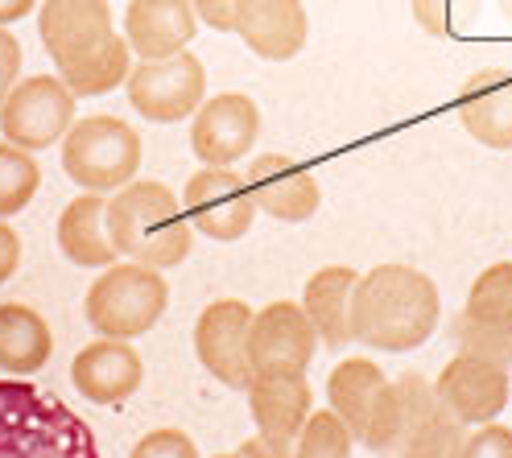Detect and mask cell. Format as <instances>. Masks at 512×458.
<instances>
[{"label":"cell","mask_w":512,"mask_h":458,"mask_svg":"<svg viewBox=\"0 0 512 458\" xmlns=\"http://www.w3.org/2000/svg\"><path fill=\"white\" fill-rule=\"evenodd\" d=\"M438 285L413 265H376L351 293V343L413 351L438 331Z\"/></svg>","instance_id":"cell-1"},{"label":"cell","mask_w":512,"mask_h":458,"mask_svg":"<svg viewBox=\"0 0 512 458\" xmlns=\"http://www.w3.org/2000/svg\"><path fill=\"white\" fill-rule=\"evenodd\" d=\"M108 236L120 256L149 269H174L190 256V227L178 194L162 182H128L108 199Z\"/></svg>","instance_id":"cell-2"},{"label":"cell","mask_w":512,"mask_h":458,"mask_svg":"<svg viewBox=\"0 0 512 458\" xmlns=\"http://www.w3.org/2000/svg\"><path fill=\"white\" fill-rule=\"evenodd\" d=\"M0 458H104L87 421L25 380H0Z\"/></svg>","instance_id":"cell-3"},{"label":"cell","mask_w":512,"mask_h":458,"mask_svg":"<svg viewBox=\"0 0 512 458\" xmlns=\"http://www.w3.org/2000/svg\"><path fill=\"white\" fill-rule=\"evenodd\" d=\"M327 397L356 442H364L376 454L397 450L401 425H405V405H401L397 384L380 372V364H372L364 355L343 359L327 380Z\"/></svg>","instance_id":"cell-4"},{"label":"cell","mask_w":512,"mask_h":458,"mask_svg":"<svg viewBox=\"0 0 512 458\" xmlns=\"http://www.w3.org/2000/svg\"><path fill=\"white\" fill-rule=\"evenodd\" d=\"M166 306H170V285L149 265H108L91 281L83 298L91 331L100 339H124V343L149 335L162 322Z\"/></svg>","instance_id":"cell-5"},{"label":"cell","mask_w":512,"mask_h":458,"mask_svg":"<svg viewBox=\"0 0 512 458\" xmlns=\"http://www.w3.org/2000/svg\"><path fill=\"white\" fill-rule=\"evenodd\" d=\"M62 170L83 190H120L141 170V133L120 116H83L62 137Z\"/></svg>","instance_id":"cell-6"},{"label":"cell","mask_w":512,"mask_h":458,"mask_svg":"<svg viewBox=\"0 0 512 458\" xmlns=\"http://www.w3.org/2000/svg\"><path fill=\"white\" fill-rule=\"evenodd\" d=\"M124 95L137 116L153 124L186 120L207 100V67L186 50L170 58H137V67L124 79Z\"/></svg>","instance_id":"cell-7"},{"label":"cell","mask_w":512,"mask_h":458,"mask_svg":"<svg viewBox=\"0 0 512 458\" xmlns=\"http://www.w3.org/2000/svg\"><path fill=\"white\" fill-rule=\"evenodd\" d=\"M75 124V95L58 75L21 79L0 104V133L9 145L38 153L58 145Z\"/></svg>","instance_id":"cell-8"},{"label":"cell","mask_w":512,"mask_h":458,"mask_svg":"<svg viewBox=\"0 0 512 458\" xmlns=\"http://www.w3.org/2000/svg\"><path fill=\"white\" fill-rule=\"evenodd\" d=\"M182 211L195 232H203L207 240H219V244L244 240L256 219L248 182L232 166H203L182 190Z\"/></svg>","instance_id":"cell-9"},{"label":"cell","mask_w":512,"mask_h":458,"mask_svg":"<svg viewBox=\"0 0 512 458\" xmlns=\"http://www.w3.org/2000/svg\"><path fill=\"white\" fill-rule=\"evenodd\" d=\"M318 351V335L298 302H269L252 314L248 364L252 376H306Z\"/></svg>","instance_id":"cell-10"},{"label":"cell","mask_w":512,"mask_h":458,"mask_svg":"<svg viewBox=\"0 0 512 458\" xmlns=\"http://www.w3.org/2000/svg\"><path fill=\"white\" fill-rule=\"evenodd\" d=\"M401 405H405V425L397 438V458H459L467 425L438 401V392L426 376L405 372L397 380Z\"/></svg>","instance_id":"cell-11"},{"label":"cell","mask_w":512,"mask_h":458,"mask_svg":"<svg viewBox=\"0 0 512 458\" xmlns=\"http://www.w3.org/2000/svg\"><path fill=\"white\" fill-rule=\"evenodd\" d=\"M261 137V108L244 91H223L203 100L190 116V149L203 166H236Z\"/></svg>","instance_id":"cell-12"},{"label":"cell","mask_w":512,"mask_h":458,"mask_svg":"<svg viewBox=\"0 0 512 458\" xmlns=\"http://www.w3.org/2000/svg\"><path fill=\"white\" fill-rule=\"evenodd\" d=\"M248 331H252V310L240 298H219L199 314V322H195V355L219 384L248 388V380H252Z\"/></svg>","instance_id":"cell-13"},{"label":"cell","mask_w":512,"mask_h":458,"mask_svg":"<svg viewBox=\"0 0 512 458\" xmlns=\"http://www.w3.org/2000/svg\"><path fill=\"white\" fill-rule=\"evenodd\" d=\"M434 392H438V401L451 409L463 425H488L508 405L512 380H508V368L496 364V359L459 351L451 364L438 372Z\"/></svg>","instance_id":"cell-14"},{"label":"cell","mask_w":512,"mask_h":458,"mask_svg":"<svg viewBox=\"0 0 512 458\" xmlns=\"http://www.w3.org/2000/svg\"><path fill=\"white\" fill-rule=\"evenodd\" d=\"M38 34L58 71L79 67L91 58L116 29H112V9L108 0H42L38 13Z\"/></svg>","instance_id":"cell-15"},{"label":"cell","mask_w":512,"mask_h":458,"mask_svg":"<svg viewBox=\"0 0 512 458\" xmlns=\"http://www.w3.org/2000/svg\"><path fill=\"white\" fill-rule=\"evenodd\" d=\"M244 182L256 211H265L277 223H306L318 211V203H323V190H318L314 174L285 153L252 157Z\"/></svg>","instance_id":"cell-16"},{"label":"cell","mask_w":512,"mask_h":458,"mask_svg":"<svg viewBox=\"0 0 512 458\" xmlns=\"http://www.w3.org/2000/svg\"><path fill=\"white\" fill-rule=\"evenodd\" d=\"M141 380H145V364L137 347L124 339H95L71 364V384L91 405H124L128 397H137Z\"/></svg>","instance_id":"cell-17"},{"label":"cell","mask_w":512,"mask_h":458,"mask_svg":"<svg viewBox=\"0 0 512 458\" xmlns=\"http://www.w3.org/2000/svg\"><path fill=\"white\" fill-rule=\"evenodd\" d=\"M240 42L265 62H290L306 50L310 21L302 0H240L236 29Z\"/></svg>","instance_id":"cell-18"},{"label":"cell","mask_w":512,"mask_h":458,"mask_svg":"<svg viewBox=\"0 0 512 458\" xmlns=\"http://www.w3.org/2000/svg\"><path fill=\"white\" fill-rule=\"evenodd\" d=\"M199 17L190 0H128L124 42L137 58H170L190 46Z\"/></svg>","instance_id":"cell-19"},{"label":"cell","mask_w":512,"mask_h":458,"mask_svg":"<svg viewBox=\"0 0 512 458\" xmlns=\"http://www.w3.org/2000/svg\"><path fill=\"white\" fill-rule=\"evenodd\" d=\"M459 124L488 149H512V75L479 67L459 87Z\"/></svg>","instance_id":"cell-20"},{"label":"cell","mask_w":512,"mask_h":458,"mask_svg":"<svg viewBox=\"0 0 512 458\" xmlns=\"http://www.w3.org/2000/svg\"><path fill=\"white\" fill-rule=\"evenodd\" d=\"M58 252L79 269H108L116 265V244L108 236V199L95 190H83L58 215Z\"/></svg>","instance_id":"cell-21"},{"label":"cell","mask_w":512,"mask_h":458,"mask_svg":"<svg viewBox=\"0 0 512 458\" xmlns=\"http://www.w3.org/2000/svg\"><path fill=\"white\" fill-rule=\"evenodd\" d=\"M244 392H248V409L261 438L294 442L306 417L314 413V392L306 376H252Z\"/></svg>","instance_id":"cell-22"},{"label":"cell","mask_w":512,"mask_h":458,"mask_svg":"<svg viewBox=\"0 0 512 458\" xmlns=\"http://www.w3.org/2000/svg\"><path fill=\"white\" fill-rule=\"evenodd\" d=\"M360 273L347 265H327L318 269L306 289H302V310L314 326L318 343H327L331 351H343L351 343V293H356Z\"/></svg>","instance_id":"cell-23"},{"label":"cell","mask_w":512,"mask_h":458,"mask_svg":"<svg viewBox=\"0 0 512 458\" xmlns=\"http://www.w3.org/2000/svg\"><path fill=\"white\" fill-rule=\"evenodd\" d=\"M50 351H54V335L38 310H29L25 302L0 306V372L34 376L50 364Z\"/></svg>","instance_id":"cell-24"},{"label":"cell","mask_w":512,"mask_h":458,"mask_svg":"<svg viewBox=\"0 0 512 458\" xmlns=\"http://www.w3.org/2000/svg\"><path fill=\"white\" fill-rule=\"evenodd\" d=\"M128 71H133V50L120 34H112L91 58H83L79 67L58 71V79L71 87V95H108L112 87H124Z\"/></svg>","instance_id":"cell-25"},{"label":"cell","mask_w":512,"mask_h":458,"mask_svg":"<svg viewBox=\"0 0 512 458\" xmlns=\"http://www.w3.org/2000/svg\"><path fill=\"white\" fill-rule=\"evenodd\" d=\"M463 314L484 326H496V331H512V260L488 265L475 277Z\"/></svg>","instance_id":"cell-26"},{"label":"cell","mask_w":512,"mask_h":458,"mask_svg":"<svg viewBox=\"0 0 512 458\" xmlns=\"http://www.w3.org/2000/svg\"><path fill=\"white\" fill-rule=\"evenodd\" d=\"M42 186V166L34 153H25L9 141H0V219H9L34 203Z\"/></svg>","instance_id":"cell-27"},{"label":"cell","mask_w":512,"mask_h":458,"mask_svg":"<svg viewBox=\"0 0 512 458\" xmlns=\"http://www.w3.org/2000/svg\"><path fill=\"white\" fill-rule=\"evenodd\" d=\"M351 446L356 438H351L343 417L335 409H318L294 438V458H351Z\"/></svg>","instance_id":"cell-28"},{"label":"cell","mask_w":512,"mask_h":458,"mask_svg":"<svg viewBox=\"0 0 512 458\" xmlns=\"http://www.w3.org/2000/svg\"><path fill=\"white\" fill-rule=\"evenodd\" d=\"M413 21L430 38H459L479 21L484 0H409Z\"/></svg>","instance_id":"cell-29"},{"label":"cell","mask_w":512,"mask_h":458,"mask_svg":"<svg viewBox=\"0 0 512 458\" xmlns=\"http://www.w3.org/2000/svg\"><path fill=\"white\" fill-rule=\"evenodd\" d=\"M451 339L467 355H484V359H496V364L512 368V331H496V326H484L459 310L451 322Z\"/></svg>","instance_id":"cell-30"},{"label":"cell","mask_w":512,"mask_h":458,"mask_svg":"<svg viewBox=\"0 0 512 458\" xmlns=\"http://www.w3.org/2000/svg\"><path fill=\"white\" fill-rule=\"evenodd\" d=\"M459 458H512V430H504L500 421L479 425V430L463 434Z\"/></svg>","instance_id":"cell-31"},{"label":"cell","mask_w":512,"mask_h":458,"mask_svg":"<svg viewBox=\"0 0 512 458\" xmlns=\"http://www.w3.org/2000/svg\"><path fill=\"white\" fill-rule=\"evenodd\" d=\"M128 458H199V446L182 430H153L133 446Z\"/></svg>","instance_id":"cell-32"},{"label":"cell","mask_w":512,"mask_h":458,"mask_svg":"<svg viewBox=\"0 0 512 458\" xmlns=\"http://www.w3.org/2000/svg\"><path fill=\"white\" fill-rule=\"evenodd\" d=\"M236 5H240V0H190L195 17L207 29H219V34H232V29H236Z\"/></svg>","instance_id":"cell-33"},{"label":"cell","mask_w":512,"mask_h":458,"mask_svg":"<svg viewBox=\"0 0 512 458\" xmlns=\"http://www.w3.org/2000/svg\"><path fill=\"white\" fill-rule=\"evenodd\" d=\"M17 75H21V46L9 29L0 25V104H5V95L17 87Z\"/></svg>","instance_id":"cell-34"},{"label":"cell","mask_w":512,"mask_h":458,"mask_svg":"<svg viewBox=\"0 0 512 458\" xmlns=\"http://www.w3.org/2000/svg\"><path fill=\"white\" fill-rule=\"evenodd\" d=\"M17 265H21V240H17L13 227L0 219V285L17 273Z\"/></svg>","instance_id":"cell-35"},{"label":"cell","mask_w":512,"mask_h":458,"mask_svg":"<svg viewBox=\"0 0 512 458\" xmlns=\"http://www.w3.org/2000/svg\"><path fill=\"white\" fill-rule=\"evenodd\" d=\"M240 458H294V442H277V438H248L240 446Z\"/></svg>","instance_id":"cell-36"},{"label":"cell","mask_w":512,"mask_h":458,"mask_svg":"<svg viewBox=\"0 0 512 458\" xmlns=\"http://www.w3.org/2000/svg\"><path fill=\"white\" fill-rule=\"evenodd\" d=\"M34 5H38V0H0V25H13L21 17H29V13H34Z\"/></svg>","instance_id":"cell-37"},{"label":"cell","mask_w":512,"mask_h":458,"mask_svg":"<svg viewBox=\"0 0 512 458\" xmlns=\"http://www.w3.org/2000/svg\"><path fill=\"white\" fill-rule=\"evenodd\" d=\"M500 5H504V13H508V17H512V0H500Z\"/></svg>","instance_id":"cell-38"},{"label":"cell","mask_w":512,"mask_h":458,"mask_svg":"<svg viewBox=\"0 0 512 458\" xmlns=\"http://www.w3.org/2000/svg\"><path fill=\"white\" fill-rule=\"evenodd\" d=\"M215 458H240V450H236V454H215Z\"/></svg>","instance_id":"cell-39"}]
</instances>
